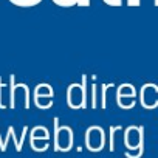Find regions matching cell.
Returning a JSON list of instances; mask_svg holds the SVG:
<instances>
[{
	"label": "cell",
	"instance_id": "cell-1",
	"mask_svg": "<svg viewBox=\"0 0 158 158\" xmlns=\"http://www.w3.org/2000/svg\"><path fill=\"white\" fill-rule=\"evenodd\" d=\"M87 77L84 74L81 84H71L67 90V104L70 109H85L87 107V89H85Z\"/></svg>",
	"mask_w": 158,
	"mask_h": 158
},
{
	"label": "cell",
	"instance_id": "cell-2",
	"mask_svg": "<svg viewBox=\"0 0 158 158\" xmlns=\"http://www.w3.org/2000/svg\"><path fill=\"white\" fill-rule=\"evenodd\" d=\"M53 3L60 8H70V6H90V0H53Z\"/></svg>",
	"mask_w": 158,
	"mask_h": 158
},
{
	"label": "cell",
	"instance_id": "cell-3",
	"mask_svg": "<svg viewBox=\"0 0 158 158\" xmlns=\"http://www.w3.org/2000/svg\"><path fill=\"white\" fill-rule=\"evenodd\" d=\"M8 2L13 3L14 6H19V8H31V6L42 3V0H8Z\"/></svg>",
	"mask_w": 158,
	"mask_h": 158
},
{
	"label": "cell",
	"instance_id": "cell-4",
	"mask_svg": "<svg viewBox=\"0 0 158 158\" xmlns=\"http://www.w3.org/2000/svg\"><path fill=\"white\" fill-rule=\"evenodd\" d=\"M102 2L109 6H121L123 5V0H102Z\"/></svg>",
	"mask_w": 158,
	"mask_h": 158
},
{
	"label": "cell",
	"instance_id": "cell-5",
	"mask_svg": "<svg viewBox=\"0 0 158 158\" xmlns=\"http://www.w3.org/2000/svg\"><path fill=\"white\" fill-rule=\"evenodd\" d=\"M127 5L129 6H139L141 5V0H127Z\"/></svg>",
	"mask_w": 158,
	"mask_h": 158
},
{
	"label": "cell",
	"instance_id": "cell-6",
	"mask_svg": "<svg viewBox=\"0 0 158 158\" xmlns=\"http://www.w3.org/2000/svg\"><path fill=\"white\" fill-rule=\"evenodd\" d=\"M0 109H5V106L2 104V84H0Z\"/></svg>",
	"mask_w": 158,
	"mask_h": 158
},
{
	"label": "cell",
	"instance_id": "cell-7",
	"mask_svg": "<svg viewBox=\"0 0 158 158\" xmlns=\"http://www.w3.org/2000/svg\"><path fill=\"white\" fill-rule=\"evenodd\" d=\"M153 5H155V6H158V0H153Z\"/></svg>",
	"mask_w": 158,
	"mask_h": 158
}]
</instances>
